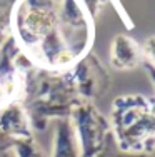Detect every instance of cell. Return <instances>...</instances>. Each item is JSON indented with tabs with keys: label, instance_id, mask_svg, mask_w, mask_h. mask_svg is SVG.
<instances>
[{
	"label": "cell",
	"instance_id": "1",
	"mask_svg": "<svg viewBox=\"0 0 155 157\" xmlns=\"http://www.w3.org/2000/svg\"><path fill=\"white\" fill-rule=\"evenodd\" d=\"M138 47L127 35H117L112 44V63L117 69H134L138 63Z\"/></svg>",
	"mask_w": 155,
	"mask_h": 157
},
{
	"label": "cell",
	"instance_id": "2",
	"mask_svg": "<svg viewBox=\"0 0 155 157\" xmlns=\"http://www.w3.org/2000/svg\"><path fill=\"white\" fill-rule=\"evenodd\" d=\"M143 50H145L147 59L155 63V35L145 40V44H143Z\"/></svg>",
	"mask_w": 155,
	"mask_h": 157
}]
</instances>
